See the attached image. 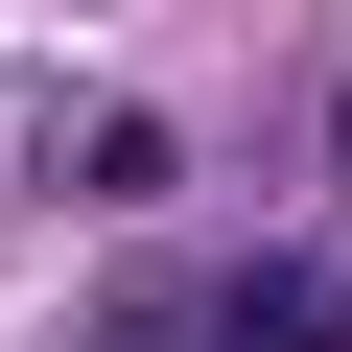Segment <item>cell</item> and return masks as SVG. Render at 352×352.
I'll list each match as a JSON object with an SVG mask.
<instances>
[{"label": "cell", "instance_id": "obj_1", "mask_svg": "<svg viewBox=\"0 0 352 352\" xmlns=\"http://www.w3.org/2000/svg\"><path fill=\"white\" fill-rule=\"evenodd\" d=\"M212 352H352V282L329 258H235L212 282Z\"/></svg>", "mask_w": 352, "mask_h": 352}, {"label": "cell", "instance_id": "obj_3", "mask_svg": "<svg viewBox=\"0 0 352 352\" xmlns=\"http://www.w3.org/2000/svg\"><path fill=\"white\" fill-rule=\"evenodd\" d=\"M329 141H352V94H329Z\"/></svg>", "mask_w": 352, "mask_h": 352}, {"label": "cell", "instance_id": "obj_2", "mask_svg": "<svg viewBox=\"0 0 352 352\" xmlns=\"http://www.w3.org/2000/svg\"><path fill=\"white\" fill-rule=\"evenodd\" d=\"M71 352H212V329H164V305H94V329H71Z\"/></svg>", "mask_w": 352, "mask_h": 352}]
</instances>
